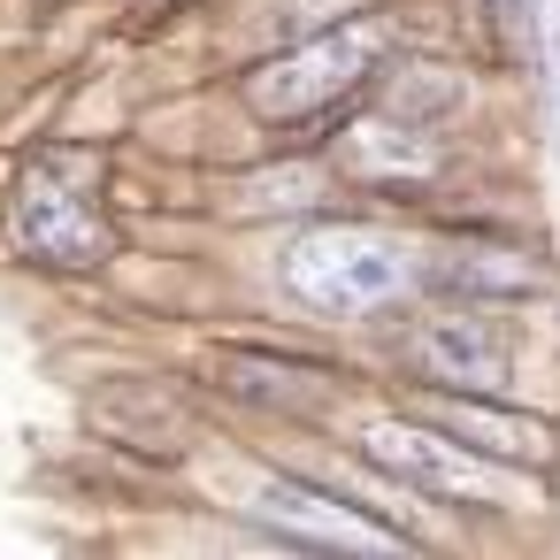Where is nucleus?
I'll use <instances>...</instances> for the list:
<instances>
[{
    "label": "nucleus",
    "instance_id": "f257e3e1",
    "mask_svg": "<svg viewBox=\"0 0 560 560\" xmlns=\"http://www.w3.org/2000/svg\"><path fill=\"white\" fill-rule=\"evenodd\" d=\"M284 284L323 315H369L407 292V254L376 231H300L284 246Z\"/></svg>",
    "mask_w": 560,
    "mask_h": 560
},
{
    "label": "nucleus",
    "instance_id": "f03ea898",
    "mask_svg": "<svg viewBox=\"0 0 560 560\" xmlns=\"http://www.w3.org/2000/svg\"><path fill=\"white\" fill-rule=\"evenodd\" d=\"M361 453L376 468H392L399 483L430 491V499H453V506H506L514 499V476H499L476 445H460L453 430L438 422H407V415H369L361 430Z\"/></svg>",
    "mask_w": 560,
    "mask_h": 560
},
{
    "label": "nucleus",
    "instance_id": "7ed1b4c3",
    "mask_svg": "<svg viewBox=\"0 0 560 560\" xmlns=\"http://www.w3.org/2000/svg\"><path fill=\"white\" fill-rule=\"evenodd\" d=\"M376 47H384V39H376L369 24L323 32V39H307V47L261 62V70L246 78V108H254L261 124H307V116H323L330 101H346V93L369 78Z\"/></svg>",
    "mask_w": 560,
    "mask_h": 560
},
{
    "label": "nucleus",
    "instance_id": "20e7f679",
    "mask_svg": "<svg viewBox=\"0 0 560 560\" xmlns=\"http://www.w3.org/2000/svg\"><path fill=\"white\" fill-rule=\"evenodd\" d=\"M246 514L269 522L277 537L338 552V560H407L415 552L399 529H384L376 514H361V506H346V499H330V491H315L300 476H254L246 483Z\"/></svg>",
    "mask_w": 560,
    "mask_h": 560
},
{
    "label": "nucleus",
    "instance_id": "39448f33",
    "mask_svg": "<svg viewBox=\"0 0 560 560\" xmlns=\"http://www.w3.org/2000/svg\"><path fill=\"white\" fill-rule=\"evenodd\" d=\"M422 369L438 384H460V392H506L514 384V346L483 315H445V323L422 330Z\"/></svg>",
    "mask_w": 560,
    "mask_h": 560
},
{
    "label": "nucleus",
    "instance_id": "423d86ee",
    "mask_svg": "<svg viewBox=\"0 0 560 560\" xmlns=\"http://www.w3.org/2000/svg\"><path fill=\"white\" fill-rule=\"evenodd\" d=\"M24 246L47 254V261H70V269H78V261H93V254L108 246V231H101L93 208H78L62 185L39 177V185L24 192Z\"/></svg>",
    "mask_w": 560,
    "mask_h": 560
},
{
    "label": "nucleus",
    "instance_id": "0eeeda50",
    "mask_svg": "<svg viewBox=\"0 0 560 560\" xmlns=\"http://www.w3.org/2000/svg\"><path fill=\"white\" fill-rule=\"evenodd\" d=\"M438 430L476 438V453H506V460H537L545 453V422L506 415V407H476V399H445L438 407Z\"/></svg>",
    "mask_w": 560,
    "mask_h": 560
},
{
    "label": "nucleus",
    "instance_id": "6e6552de",
    "mask_svg": "<svg viewBox=\"0 0 560 560\" xmlns=\"http://www.w3.org/2000/svg\"><path fill=\"white\" fill-rule=\"evenodd\" d=\"M346 154H353V170H361V177H430V162H438V154H430V139H422V131H407V124H361Z\"/></svg>",
    "mask_w": 560,
    "mask_h": 560
},
{
    "label": "nucleus",
    "instance_id": "1a4fd4ad",
    "mask_svg": "<svg viewBox=\"0 0 560 560\" xmlns=\"http://www.w3.org/2000/svg\"><path fill=\"white\" fill-rule=\"evenodd\" d=\"M537 16V62H545V101H552V124H560V0H529Z\"/></svg>",
    "mask_w": 560,
    "mask_h": 560
}]
</instances>
